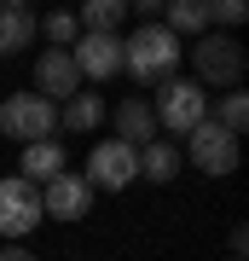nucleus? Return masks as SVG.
I'll use <instances>...</instances> for the list:
<instances>
[{"instance_id":"6e6552de","label":"nucleus","mask_w":249,"mask_h":261,"mask_svg":"<svg viewBox=\"0 0 249 261\" xmlns=\"http://www.w3.org/2000/svg\"><path fill=\"white\" fill-rule=\"evenodd\" d=\"M35 192H41V215H52V221H81V215L93 209V197H99L81 174H70V168H64V174H52V180L35 186Z\"/></svg>"},{"instance_id":"6ab92c4d","label":"nucleus","mask_w":249,"mask_h":261,"mask_svg":"<svg viewBox=\"0 0 249 261\" xmlns=\"http://www.w3.org/2000/svg\"><path fill=\"white\" fill-rule=\"evenodd\" d=\"M214 122H220L232 140H238V134H243V122H249V99H243V93H226V99H220V116H214Z\"/></svg>"},{"instance_id":"a211bd4d","label":"nucleus","mask_w":249,"mask_h":261,"mask_svg":"<svg viewBox=\"0 0 249 261\" xmlns=\"http://www.w3.org/2000/svg\"><path fill=\"white\" fill-rule=\"evenodd\" d=\"M35 29L46 41H52V47H70L75 35H81V23H75V12H52V18H35Z\"/></svg>"},{"instance_id":"9b49d317","label":"nucleus","mask_w":249,"mask_h":261,"mask_svg":"<svg viewBox=\"0 0 249 261\" xmlns=\"http://www.w3.org/2000/svg\"><path fill=\"white\" fill-rule=\"evenodd\" d=\"M116 140L122 145H151L157 140V116H151V99H122L116 105Z\"/></svg>"},{"instance_id":"dca6fc26","label":"nucleus","mask_w":249,"mask_h":261,"mask_svg":"<svg viewBox=\"0 0 249 261\" xmlns=\"http://www.w3.org/2000/svg\"><path fill=\"white\" fill-rule=\"evenodd\" d=\"M104 122V99L99 93H75L64 99V111H58V128H70V134H87V128H99Z\"/></svg>"},{"instance_id":"9d476101","label":"nucleus","mask_w":249,"mask_h":261,"mask_svg":"<svg viewBox=\"0 0 249 261\" xmlns=\"http://www.w3.org/2000/svg\"><path fill=\"white\" fill-rule=\"evenodd\" d=\"M75 75L81 82H110V75L122 70V35H75Z\"/></svg>"},{"instance_id":"4468645a","label":"nucleus","mask_w":249,"mask_h":261,"mask_svg":"<svg viewBox=\"0 0 249 261\" xmlns=\"http://www.w3.org/2000/svg\"><path fill=\"white\" fill-rule=\"evenodd\" d=\"M174 174H180V151L168 145V140H151V145H139V180L174 186Z\"/></svg>"},{"instance_id":"4be33fe9","label":"nucleus","mask_w":249,"mask_h":261,"mask_svg":"<svg viewBox=\"0 0 249 261\" xmlns=\"http://www.w3.org/2000/svg\"><path fill=\"white\" fill-rule=\"evenodd\" d=\"M0 261H35V250H23V244H0Z\"/></svg>"},{"instance_id":"39448f33","label":"nucleus","mask_w":249,"mask_h":261,"mask_svg":"<svg viewBox=\"0 0 249 261\" xmlns=\"http://www.w3.org/2000/svg\"><path fill=\"white\" fill-rule=\"evenodd\" d=\"M87 186L93 192H128L133 180H139V151L133 145H122V140H99L87 151Z\"/></svg>"},{"instance_id":"f257e3e1","label":"nucleus","mask_w":249,"mask_h":261,"mask_svg":"<svg viewBox=\"0 0 249 261\" xmlns=\"http://www.w3.org/2000/svg\"><path fill=\"white\" fill-rule=\"evenodd\" d=\"M180 53H185V47L168 35L162 23H139L133 35L122 41V70H128L139 87H162V82H174Z\"/></svg>"},{"instance_id":"f03ea898","label":"nucleus","mask_w":249,"mask_h":261,"mask_svg":"<svg viewBox=\"0 0 249 261\" xmlns=\"http://www.w3.org/2000/svg\"><path fill=\"white\" fill-rule=\"evenodd\" d=\"M151 116H157V134H162V128H168V134H191L197 122L209 116V93H203L197 82H180V75H174V82L157 87Z\"/></svg>"},{"instance_id":"2eb2a0df","label":"nucleus","mask_w":249,"mask_h":261,"mask_svg":"<svg viewBox=\"0 0 249 261\" xmlns=\"http://www.w3.org/2000/svg\"><path fill=\"white\" fill-rule=\"evenodd\" d=\"M162 29H168V35H203V29H209V0H168V18H162Z\"/></svg>"},{"instance_id":"0eeeda50","label":"nucleus","mask_w":249,"mask_h":261,"mask_svg":"<svg viewBox=\"0 0 249 261\" xmlns=\"http://www.w3.org/2000/svg\"><path fill=\"white\" fill-rule=\"evenodd\" d=\"M41 226V192L29 186V180H6L0 174V238L18 244L23 232H35Z\"/></svg>"},{"instance_id":"7ed1b4c3","label":"nucleus","mask_w":249,"mask_h":261,"mask_svg":"<svg viewBox=\"0 0 249 261\" xmlns=\"http://www.w3.org/2000/svg\"><path fill=\"white\" fill-rule=\"evenodd\" d=\"M0 128L12 134V140L35 145V140H52L58 134V105H46L41 93H6V105H0Z\"/></svg>"},{"instance_id":"aec40b11","label":"nucleus","mask_w":249,"mask_h":261,"mask_svg":"<svg viewBox=\"0 0 249 261\" xmlns=\"http://www.w3.org/2000/svg\"><path fill=\"white\" fill-rule=\"evenodd\" d=\"M243 18H249V6H243V0H209V29L220 23V35H226V29H238Z\"/></svg>"},{"instance_id":"ddd939ff","label":"nucleus","mask_w":249,"mask_h":261,"mask_svg":"<svg viewBox=\"0 0 249 261\" xmlns=\"http://www.w3.org/2000/svg\"><path fill=\"white\" fill-rule=\"evenodd\" d=\"M64 168H70L64 145H58V140H35V145H23V174H18V180H29V186H46V180L64 174Z\"/></svg>"},{"instance_id":"f3484780","label":"nucleus","mask_w":249,"mask_h":261,"mask_svg":"<svg viewBox=\"0 0 249 261\" xmlns=\"http://www.w3.org/2000/svg\"><path fill=\"white\" fill-rule=\"evenodd\" d=\"M122 12H128L122 0H87L75 23H81V35H116V29H122Z\"/></svg>"},{"instance_id":"f8f14e48","label":"nucleus","mask_w":249,"mask_h":261,"mask_svg":"<svg viewBox=\"0 0 249 261\" xmlns=\"http://www.w3.org/2000/svg\"><path fill=\"white\" fill-rule=\"evenodd\" d=\"M29 41H35V12L23 0H0V58L23 53Z\"/></svg>"},{"instance_id":"423d86ee","label":"nucleus","mask_w":249,"mask_h":261,"mask_svg":"<svg viewBox=\"0 0 249 261\" xmlns=\"http://www.w3.org/2000/svg\"><path fill=\"white\" fill-rule=\"evenodd\" d=\"M185 157L203 168V174H232V168H238V140H232L214 116H203L191 134H185Z\"/></svg>"},{"instance_id":"20e7f679","label":"nucleus","mask_w":249,"mask_h":261,"mask_svg":"<svg viewBox=\"0 0 249 261\" xmlns=\"http://www.w3.org/2000/svg\"><path fill=\"white\" fill-rule=\"evenodd\" d=\"M191 70H197V87L214 82V87H232L243 75V47L220 29H203V35L191 41Z\"/></svg>"},{"instance_id":"1a4fd4ad","label":"nucleus","mask_w":249,"mask_h":261,"mask_svg":"<svg viewBox=\"0 0 249 261\" xmlns=\"http://www.w3.org/2000/svg\"><path fill=\"white\" fill-rule=\"evenodd\" d=\"M35 93H41L46 105H58V99H75V93H81V75H75L70 47H46V53L35 58Z\"/></svg>"},{"instance_id":"412c9836","label":"nucleus","mask_w":249,"mask_h":261,"mask_svg":"<svg viewBox=\"0 0 249 261\" xmlns=\"http://www.w3.org/2000/svg\"><path fill=\"white\" fill-rule=\"evenodd\" d=\"M226 261H243V250H249V226H232V232H226Z\"/></svg>"}]
</instances>
